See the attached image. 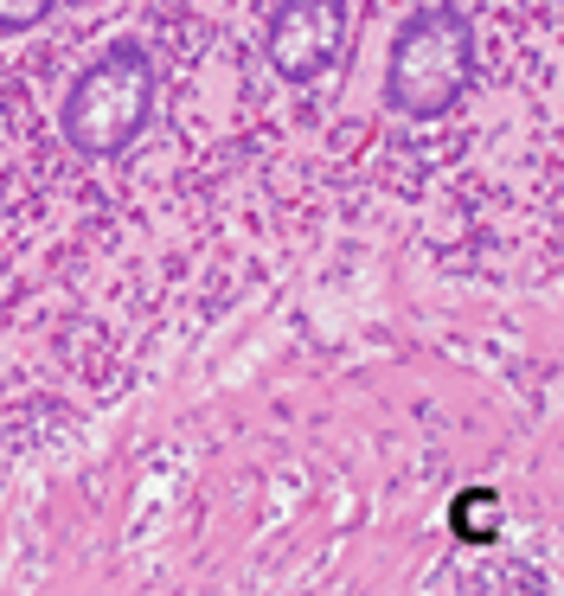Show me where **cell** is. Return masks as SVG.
I'll use <instances>...</instances> for the list:
<instances>
[{
  "instance_id": "6da1fadb",
  "label": "cell",
  "mask_w": 564,
  "mask_h": 596,
  "mask_svg": "<svg viewBox=\"0 0 564 596\" xmlns=\"http://www.w3.org/2000/svg\"><path fill=\"white\" fill-rule=\"evenodd\" d=\"M475 77H482V38L468 7L450 0L411 7L385 52V110L405 122H443L468 103Z\"/></svg>"
},
{
  "instance_id": "277c9868",
  "label": "cell",
  "mask_w": 564,
  "mask_h": 596,
  "mask_svg": "<svg viewBox=\"0 0 564 596\" xmlns=\"http://www.w3.org/2000/svg\"><path fill=\"white\" fill-rule=\"evenodd\" d=\"M52 7L58 0H0V33H33L52 20Z\"/></svg>"
},
{
  "instance_id": "3957f363",
  "label": "cell",
  "mask_w": 564,
  "mask_h": 596,
  "mask_svg": "<svg viewBox=\"0 0 564 596\" xmlns=\"http://www.w3.org/2000/svg\"><path fill=\"white\" fill-rule=\"evenodd\" d=\"M346 33H353L346 0H276L264 26V58L283 84H314L340 65Z\"/></svg>"
},
{
  "instance_id": "7a4b0ae2",
  "label": "cell",
  "mask_w": 564,
  "mask_h": 596,
  "mask_svg": "<svg viewBox=\"0 0 564 596\" xmlns=\"http://www.w3.org/2000/svg\"><path fill=\"white\" fill-rule=\"evenodd\" d=\"M154 58L142 38H115L103 45L84 71L65 84L58 97V135L65 148L84 161H115L142 142V129L154 122Z\"/></svg>"
}]
</instances>
